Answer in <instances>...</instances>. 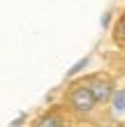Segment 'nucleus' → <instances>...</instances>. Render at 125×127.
I'll use <instances>...</instances> for the list:
<instances>
[{
    "label": "nucleus",
    "mask_w": 125,
    "mask_h": 127,
    "mask_svg": "<svg viewBox=\"0 0 125 127\" xmlns=\"http://www.w3.org/2000/svg\"><path fill=\"white\" fill-rule=\"evenodd\" d=\"M114 39H116L118 46L125 49V14L116 21V26H114Z\"/></svg>",
    "instance_id": "obj_4"
},
{
    "label": "nucleus",
    "mask_w": 125,
    "mask_h": 127,
    "mask_svg": "<svg viewBox=\"0 0 125 127\" xmlns=\"http://www.w3.org/2000/svg\"><path fill=\"white\" fill-rule=\"evenodd\" d=\"M33 127H67V111L65 106H51L35 118Z\"/></svg>",
    "instance_id": "obj_3"
},
{
    "label": "nucleus",
    "mask_w": 125,
    "mask_h": 127,
    "mask_svg": "<svg viewBox=\"0 0 125 127\" xmlns=\"http://www.w3.org/2000/svg\"><path fill=\"white\" fill-rule=\"evenodd\" d=\"M86 83H88V88H90V93L95 97V102H97V106H100V104H109V102H111V97L116 93V86H114V81L109 79V76H100V74H95V76H88L86 79Z\"/></svg>",
    "instance_id": "obj_2"
},
{
    "label": "nucleus",
    "mask_w": 125,
    "mask_h": 127,
    "mask_svg": "<svg viewBox=\"0 0 125 127\" xmlns=\"http://www.w3.org/2000/svg\"><path fill=\"white\" fill-rule=\"evenodd\" d=\"M65 111L72 116H79V118H86L90 116L95 109H97V102H95V97L90 93V88H88L86 79L83 81H77V83H72L67 88V93H65Z\"/></svg>",
    "instance_id": "obj_1"
}]
</instances>
